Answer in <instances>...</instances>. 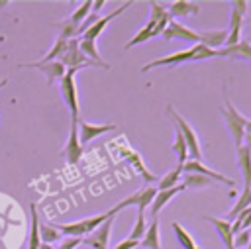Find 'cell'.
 <instances>
[{"instance_id":"cell-12","label":"cell","mask_w":251,"mask_h":249,"mask_svg":"<svg viewBox=\"0 0 251 249\" xmlns=\"http://www.w3.org/2000/svg\"><path fill=\"white\" fill-rule=\"evenodd\" d=\"M126 8H129V2H126V4L118 6V8L114 10V12L106 14L104 18H98V20H96V22H94V24H92V25H90V27H88V29H86V31H84V33H82L80 37L96 41V39H98V35H100V33H102L104 29H106V25H108V24H110V22H112L114 18H118V16H120L122 12H126Z\"/></svg>"},{"instance_id":"cell-33","label":"cell","mask_w":251,"mask_h":249,"mask_svg":"<svg viewBox=\"0 0 251 249\" xmlns=\"http://www.w3.org/2000/svg\"><path fill=\"white\" fill-rule=\"evenodd\" d=\"M39 235H41V243H49V245L63 237V233L55 225H43V224L39 225Z\"/></svg>"},{"instance_id":"cell-27","label":"cell","mask_w":251,"mask_h":249,"mask_svg":"<svg viewBox=\"0 0 251 249\" xmlns=\"http://www.w3.org/2000/svg\"><path fill=\"white\" fill-rule=\"evenodd\" d=\"M182 184L186 188H206V186H212L214 180L198 173H182Z\"/></svg>"},{"instance_id":"cell-39","label":"cell","mask_w":251,"mask_h":249,"mask_svg":"<svg viewBox=\"0 0 251 249\" xmlns=\"http://www.w3.org/2000/svg\"><path fill=\"white\" fill-rule=\"evenodd\" d=\"M39 249H53V247H51L49 243H41V245H39Z\"/></svg>"},{"instance_id":"cell-43","label":"cell","mask_w":251,"mask_h":249,"mask_svg":"<svg viewBox=\"0 0 251 249\" xmlns=\"http://www.w3.org/2000/svg\"><path fill=\"white\" fill-rule=\"evenodd\" d=\"M249 43H251V37H249Z\"/></svg>"},{"instance_id":"cell-6","label":"cell","mask_w":251,"mask_h":249,"mask_svg":"<svg viewBox=\"0 0 251 249\" xmlns=\"http://www.w3.org/2000/svg\"><path fill=\"white\" fill-rule=\"evenodd\" d=\"M157 196V188L155 186H151V184H147V186H143L141 190H137V192H133L131 196H127V198H124L120 204H116L110 212L116 216L120 210H124V208H127V206H135L137 208V212H145L147 210V206L149 204H153V198Z\"/></svg>"},{"instance_id":"cell-20","label":"cell","mask_w":251,"mask_h":249,"mask_svg":"<svg viewBox=\"0 0 251 249\" xmlns=\"http://www.w3.org/2000/svg\"><path fill=\"white\" fill-rule=\"evenodd\" d=\"M78 47H80V51H82V55L86 57V59H90L92 63H96L98 67H102V69H106V71H110V65L100 57V53H98V47H96V41H92V39H84V37H78Z\"/></svg>"},{"instance_id":"cell-19","label":"cell","mask_w":251,"mask_h":249,"mask_svg":"<svg viewBox=\"0 0 251 249\" xmlns=\"http://www.w3.org/2000/svg\"><path fill=\"white\" fill-rule=\"evenodd\" d=\"M204 220L210 222V224L216 227V231H218V235L222 237L226 249H235V247H233V231H231V224H229L227 220L212 218V216H204Z\"/></svg>"},{"instance_id":"cell-1","label":"cell","mask_w":251,"mask_h":249,"mask_svg":"<svg viewBox=\"0 0 251 249\" xmlns=\"http://www.w3.org/2000/svg\"><path fill=\"white\" fill-rule=\"evenodd\" d=\"M110 216H114V214L108 210L104 214H98V216H92V218H86V220H78V222H73V224H57L55 227L67 237H86L96 227H100Z\"/></svg>"},{"instance_id":"cell-13","label":"cell","mask_w":251,"mask_h":249,"mask_svg":"<svg viewBox=\"0 0 251 249\" xmlns=\"http://www.w3.org/2000/svg\"><path fill=\"white\" fill-rule=\"evenodd\" d=\"M116 125L114 124H102V125H94V124H88V122H82L78 120V139L82 145L94 141L98 135L102 133H108V131H114Z\"/></svg>"},{"instance_id":"cell-26","label":"cell","mask_w":251,"mask_h":249,"mask_svg":"<svg viewBox=\"0 0 251 249\" xmlns=\"http://www.w3.org/2000/svg\"><path fill=\"white\" fill-rule=\"evenodd\" d=\"M247 208H251V188H243V192L239 194V198H237V202L233 204V208H231V212L227 214V222L231 224L243 210H247Z\"/></svg>"},{"instance_id":"cell-42","label":"cell","mask_w":251,"mask_h":249,"mask_svg":"<svg viewBox=\"0 0 251 249\" xmlns=\"http://www.w3.org/2000/svg\"><path fill=\"white\" fill-rule=\"evenodd\" d=\"M194 249H200V247H198V245H196V247H194Z\"/></svg>"},{"instance_id":"cell-8","label":"cell","mask_w":251,"mask_h":249,"mask_svg":"<svg viewBox=\"0 0 251 249\" xmlns=\"http://www.w3.org/2000/svg\"><path fill=\"white\" fill-rule=\"evenodd\" d=\"M112 224H114V216H110L90 235L82 237V245H86L90 249H108V239H110V233H112Z\"/></svg>"},{"instance_id":"cell-31","label":"cell","mask_w":251,"mask_h":249,"mask_svg":"<svg viewBox=\"0 0 251 249\" xmlns=\"http://www.w3.org/2000/svg\"><path fill=\"white\" fill-rule=\"evenodd\" d=\"M173 229H175V235H176L178 243H180L184 249H194V247H196V241L192 239V235L186 233V229H184L178 222H173Z\"/></svg>"},{"instance_id":"cell-30","label":"cell","mask_w":251,"mask_h":249,"mask_svg":"<svg viewBox=\"0 0 251 249\" xmlns=\"http://www.w3.org/2000/svg\"><path fill=\"white\" fill-rule=\"evenodd\" d=\"M145 231H147L145 212H137V220H135V224H133V227H131V231H129V239H133V241H141V237L145 235Z\"/></svg>"},{"instance_id":"cell-7","label":"cell","mask_w":251,"mask_h":249,"mask_svg":"<svg viewBox=\"0 0 251 249\" xmlns=\"http://www.w3.org/2000/svg\"><path fill=\"white\" fill-rule=\"evenodd\" d=\"M63 153L69 165H76L82 157V143L78 139V120H71V131H69V139L65 143Z\"/></svg>"},{"instance_id":"cell-24","label":"cell","mask_w":251,"mask_h":249,"mask_svg":"<svg viewBox=\"0 0 251 249\" xmlns=\"http://www.w3.org/2000/svg\"><path fill=\"white\" fill-rule=\"evenodd\" d=\"M124 157H126V161H127V163H129V165H131V167H133V169H135V171H137V173L147 180V184H149V182H153V180H157V176H155L153 173H149V171H147V167L143 165L141 157H139L135 151H131V149H124Z\"/></svg>"},{"instance_id":"cell-21","label":"cell","mask_w":251,"mask_h":249,"mask_svg":"<svg viewBox=\"0 0 251 249\" xmlns=\"http://www.w3.org/2000/svg\"><path fill=\"white\" fill-rule=\"evenodd\" d=\"M31 210V225H29V235H27V249H39L41 245V235H39V212H37V204L31 202L29 204Z\"/></svg>"},{"instance_id":"cell-38","label":"cell","mask_w":251,"mask_h":249,"mask_svg":"<svg viewBox=\"0 0 251 249\" xmlns=\"http://www.w3.org/2000/svg\"><path fill=\"white\" fill-rule=\"evenodd\" d=\"M135 247H139V241H133V239H124V241H120L114 249H135Z\"/></svg>"},{"instance_id":"cell-16","label":"cell","mask_w":251,"mask_h":249,"mask_svg":"<svg viewBox=\"0 0 251 249\" xmlns=\"http://www.w3.org/2000/svg\"><path fill=\"white\" fill-rule=\"evenodd\" d=\"M237 157V169L243 176V188H251V149L247 145L235 147Z\"/></svg>"},{"instance_id":"cell-9","label":"cell","mask_w":251,"mask_h":249,"mask_svg":"<svg viewBox=\"0 0 251 249\" xmlns=\"http://www.w3.org/2000/svg\"><path fill=\"white\" fill-rule=\"evenodd\" d=\"M161 37H163V39H169V41H173V39H182V41L200 43V33H196L194 29H190V27L178 24L176 20H171V22H169V25H167V29L161 33Z\"/></svg>"},{"instance_id":"cell-18","label":"cell","mask_w":251,"mask_h":249,"mask_svg":"<svg viewBox=\"0 0 251 249\" xmlns=\"http://www.w3.org/2000/svg\"><path fill=\"white\" fill-rule=\"evenodd\" d=\"M186 186L180 182L178 186H175V188H171V190H157V196L153 198V204H151V218H157L159 216V212L173 200V196H176L178 192H182Z\"/></svg>"},{"instance_id":"cell-22","label":"cell","mask_w":251,"mask_h":249,"mask_svg":"<svg viewBox=\"0 0 251 249\" xmlns=\"http://www.w3.org/2000/svg\"><path fill=\"white\" fill-rule=\"evenodd\" d=\"M200 12V6L196 2H188V0H175L169 6V16L171 18H184V16H194Z\"/></svg>"},{"instance_id":"cell-29","label":"cell","mask_w":251,"mask_h":249,"mask_svg":"<svg viewBox=\"0 0 251 249\" xmlns=\"http://www.w3.org/2000/svg\"><path fill=\"white\" fill-rule=\"evenodd\" d=\"M67 41L69 39H63V37H57L55 39V43H53V47L39 59V63H49V61H59V57L63 55V51H65V47H67Z\"/></svg>"},{"instance_id":"cell-32","label":"cell","mask_w":251,"mask_h":249,"mask_svg":"<svg viewBox=\"0 0 251 249\" xmlns=\"http://www.w3.org/2000/svg\"><path fill=\"white\" fill-rule=\"evenodd\" d=\"M90 8H92V2L90 0H84V2H80V6L69 16V20L75 24V25H78L80 27V24L88 18V12H90Z\"/></svg>"},{"instance_id":"cell-40","label":"cell","mask_w":251,"mask_h":249,"mask_svg":"<svg viewBox=\"0 0 251 249\" xmlns=\"http://www.w3.org/2000/svg\"><path fill=\"white\" fill-rule=\"evenodd\" d=\"M6 84H8V78H2V80H0V88L6 86Z\"/></svg>"},{"instance_id":"cell-41","label":"cell","mask_w":251,"mask_h":249,"mask_svg":"<svg viewBox=\"0 0 251 249\" xmlns=\"http://www.w3.org/2000/svg\"><path fill=\"white\" fill-rule=\"evenodd\" d=\"M247 249H251V241H249V245H247Z\"/></svg>"},{"instance_id":"cell-5","label":"cell","mask_w":251,"mask_h":249,"mask_svg":"<svg viewBox=\"0 0 251 249\" xmlns=\"http://www.w3.org/2000/svg\"><path fill=\"white\" fill-rule=\"evenodd\" d=\"M75 75H76L75 69H67L65 76H63L61 82H59V88H61V96H63L65 104H67L69 110H71V120H80V118H78V94H76Z\"/></svg>"},{"instance_id":"cell-36","label":"cell","mask_w":251,"mask_h":249,"mask_svg":"<svg viewBox=\"0 0 251 249\" xmlns=\"http://www.w3.org/2000/svg\"><path fill=\"white\" fill-rule=\"evenodd\" d=\"M78 245H82V237H65L57 249H76Z\"/></svg>"},{"instance_id":"cell-17","label":"cell","mask_w":251,"mask_h":249,"mask_svg":"<svg viewBox=\"0 0 251 249\" xmlns=\"http://www.w3.org/2000/svg\"><path fill=\"white\" fill-rule=\"evenodd\" d=\"M227 41V29H208V31H200V43L206 45L212 51H220L226 47Z\"/></svg>"},{"instance_id":"cell-10","label":"cell","mask_w":251,"mask_h":249,"mask_svg":"<svg viewBox=\"0 0 251 249\" xmlns=\"http://www.w3.org/2000/svg\"><path fill=\"white\" fill-rule=\"evenodd\" d=\"M20 67L39 69V73H43V75H45L47 84H53L55 80H59V82H61V78H63V76H65V73H67V69H65L59 61H49V63H39V61H35V63H22Z\"/></svg>"},{"instance_id":"cell-37","label":"cell","mask_w":251,"mask_h":249,"mask_svg":"<svg viewBox=\"0 0 251 249\" xmlns=\"http://www.w3.org/2000/svg\"><path fill=\"white\" fill-rule=\"evenodd\" d=\"M247 6H249V4H247L245 0H233V2H231V10H235V12L241 14L243 18H245V14H247Z\"/></svg>"},{"instance_id":"cell-11","label":"cell","mask_w":251,"mask_h":249,"mask_svg":"<svg viewBox=\"0 0 251 249\" xmlns=\"http://www.w3.org/2000/svg\"><path fill=\"white\" fill-rule=\"evenodd\" d=\"M192 55H194V49H192V47H190V49H184V51H176V53H173V55H165V57H161V59H155V61L143 65V67H141V73H147V71H151V69H155V67H165V65L176 67V65H180V63L192 61Z\"/></svg>"},{"instance_id":"cell-23","label":"cell","mask_w":251,"mask_h":249,"mask_svg":"<svg viewBox=\"0 0 251 249\" xmlns=\"http://www.w3.org/2000/svg\"><path fill=\"white\" fill-rule=\"evenodd\" d=\"M139 247L145 249H161V241H159V220L153 218L151 224H147V231L139 241Z\"/></svg>"},{"instance_id":"cell-25","label":"cell","mask_w":251,"mask_h":249,"mask_svg":"<svg viewBox=\"0 0 251 249\" xmlns=\"http://www.w3.org/2000/svg\"><path fill=\"white\" fill-rule=\"evenodd\" d=\"M182 167L180 165H176L173 171H169L163 178H159V182H157V190H171V188H175V186H178L180 184V178H182Z\"/></svg>"},{"instance_id":"cell-2","label":"cell","mask_w":251,"mask_h":249,"mask_svg":"<svg viewBox=\"0 0 251 249\" xmlns=\"http://www.w3.org/2000/svg\"><path fill=\"white\" fill-rule=\"evenodd\" d=\"M167 114L171 116V120L175 122L176 129L182 133L184 141H186V147H188V157H192V161H200L202 159V151H200V143H198V137H196V131L190 127V124L169 104L167 106Z\"/></svg>"},{"instance_id":"cell-14","label":"cell","mask_w":251,"mask_h":249,"mask_svg":"<svg viewBox=\"0 0 251 249\" xmlns=\"http://www.w3.org/2000/svg\"><path fill=\"white\" fill-rule=\"evenodd\" d=\"M182 171H184V173H198V174H202V176L212 178L214 182H222V184H227V186H235V180H231V178H227V176H224V174H220V173H216V171L204 167L200 161H188V163H184V165H182Z\"/></svg>"},{"instance_id":"cell-15","label":"cell","mask_w":251,"mask_h":249,"mask_svg":"<svg viewBox=\"0 0 251 249\" xmlns=\"http://www.w3.org/2000/svg\"><path fill=\"white\" fill-rule=\"evenodd\" d=\"M216 57L241 59V61H249L251 63V43H249V39H241L235 45H229V47H224V49L216 51Z\"/></svg>"},{"instance_id":"cell-28","label":"cell","mask_w":251,"mask_h":249,"mask_svg":"<svg viewBox=\"0 0 251 249\" xmlns=\"http://www.w3.org/2000/svg\"><path fill=\"white\" fill-rule=\"evenodd\" d=\"M173 151L176 153V159H178V165L182 167L188 159V147H186V141L182 137V133L175 127V141H173Z\"/></svg>"},{"instance_id":"cell-35","label":"cell","mask_w":251,"mask_h":249,"mask_svg":"<svg viewBox=\"0 0 251 249\" xmlns=\"http://www.w3.org/2000/svg\"><path fill=\"white\" fill-rule=\"evenodd\" d=\"M249 241H251V231H249V229H243V231H239V233L233 235V247H235V249L247 247Z\"/></svg>"},{"instance_id":"cell-3","label":"cell","mask_w":251,"mask_h":249,"mask_svg":"<svg viewBox=\"0 0 251 249\" xmlns=\"http://www.w3.org/2000/svg\"><path fill=\"white\" fill-rule=\"evenodd\" d=\"M222 116H224V120H226V125H227V129H229V133H231V139H233L235 147L243 145V139H245V122H247V118H245L243 114H239V112L233 108V104H231L229 100H226V106H222Z\"/></svg>"},{"instance_id":"cell-34","label":"cell","mask_w":251,"mask_h":249,"mask_svg":"<svg viewBox=\"0 0 251 249\" xmlns=\"http://www.w3.org/2000/svg\"><path fill=\"white\" fill-rule=\"evenodd\" d=\"M192 49H194L192 61H204V59H212V57H216V51L208 49V47H206V45H202V43L192 45Z\"/></svg>"},{"instance_id":"cell-4","label":"cell","mask_w":251,"mask_h":249,"mask_svg":"<svg viewBox=\"0 0 251 249\" xmlns=\"http://www.w3.org/2000/svg\"><path fill=\"white\" fill-rule=\"evenodd\" d=\"M59 63L65 67V69H82V67H98L96 63H92L90 59H86L78 47V37H73L67 41V47L63 51V55L59 57Z\"/></svg>"}]
</instances>
